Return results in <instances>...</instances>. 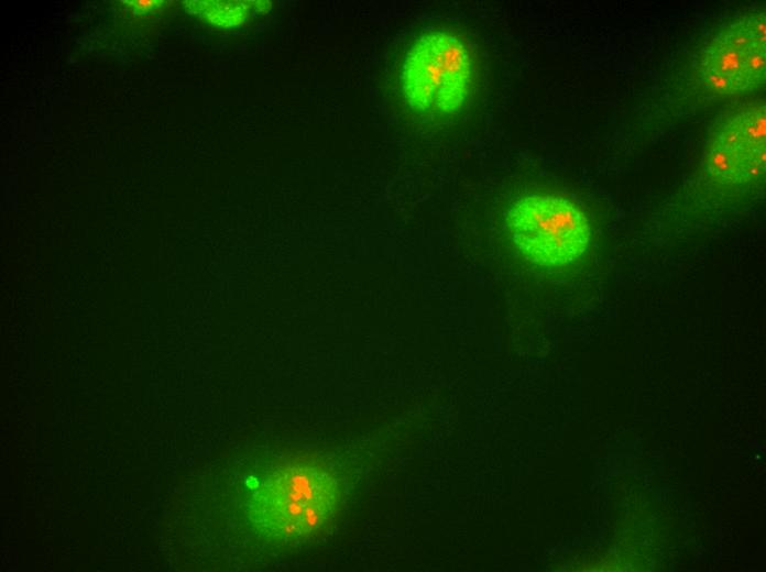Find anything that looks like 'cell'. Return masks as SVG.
Returning <instances> with one entry per match:
<instances>
[{
    "label": "cell",
    "instance_id": "cell-1",
    "mask_svg": "<svg viewBox=\"0 0 766 572\" xmlns=\"http://www.w3.org/2000/svg\"><path fill=\"white\" fill-rule=\"evenodd\" d=\"M339 504V486L325 465L288 460L272 466L253 490L250 517L269 538L298 542L322 532Z\"/></svg>",
    "mask_w": 766,
    "mask_h": 572
},
{
    "label": "cell",
    "instance_id": "cell-2",
    "mask_svg": "<svg viewBox=\"0 0 766 572\" xmlns=\"http://www.w3.org/2000/svg\"><path fill=\"white\" fill-rule=\"evenodd\" d=\"M401 82L404 100L412 110L433 117L457 114L472 94V53L457 34L428 32L408 50Z\"/></svg>",
    "mask_w": 766,
    "mask_h": 572
},
{
    "label": "cell",
    "instance_id": "cell-3",
    "mask_svg": "<svg viewBox=\"0 0 766 572\" xmlns=\"http://www.w3.org/2000/svg\"><path fill=\"white\" fill-rule=\"evenodd\" d=\"M506 227L516 250L530 263L562 267L587 250L591 228L583 211L570 200L529 194L510 207Z\"/></svg>",
    "mask_w": 766,
    "mask_h": 572
},
{
    "label": "cell",
    "instance_id": "cell-4",
    "mask_svg": "<svg viewBox=\"0 0 766 572\" xmlns=\"http://www.w3.org/2000/svg\"><path fill=\"white\" fill-rule=\"evenodd\" d=\"M700 72L704 86L719 95L759 88L766 72L765 12H751L723 25L704 46Z\"/></svg>",
    "mask_w": 766,
    "mask_h": 572
},
{
    "label": "cell",
    "instance_id": "cell-5",
    "mask_svg": "<svg viewBox=\"0 0 766 572\" xmlns=\"http://www.w3.org/2000/svg\"><path fill=\"white\" fill-rule=\"evenodd\" d=\"M765 161V105H751L727 116L716 128L703 165L707 174L720 185L744 187L760 179Z\"/></svg>",
    "mask_w": 766,
    "mask_h": 572
},
{
    "label": "cell",
    "instance_id": "cell-6",
    "mask_svg": "<svg viewBox=\"0 0 766 572\" xmlns=\"http://www.w3.org/2000/svg\"><path fill=\"white\" fill-rule=\"evenodd\" d=\"M267 1H185L184 7L190 14L220 28H233L244 23L251 9L263 10L270 7Z\"/></svg>",
    "mask_w": 766,
    "mask_h": 572
},
{
    "label": "cell",
    "instance_id": "cell-7",
    "mask_svg": "<svg viewBox=\"0 0 766 572\" xmlns=\"http://www.w3.org/2000/svg\"><path fill=\"white\" fill-rule=\"evenodd\" d=\"M133 14H146L157 12L163 8L165 1L162 0H133L123 1Z\"/></svg>",
    "mask_w": 766,
    "mask_h": 572
}]
</instances>
